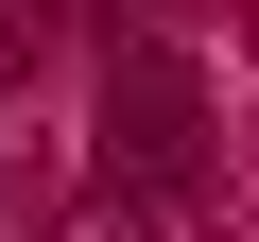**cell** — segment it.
Masks as SVG:
<instances>
[{"label":"cell","mask_w":259,"mask_h":242,"mask_svg":"<svg viewBox=\"0 0 259 242\" xmlns=\"http://www.w3.org/2000/svg\"><path fill=\"white\" fill-rule=\"evenodd\" d=\"M87 173L156 225L225 190V69L190 52V0H87Z\"/></svg>","instance_id":"obj_1"}]
</instances>
